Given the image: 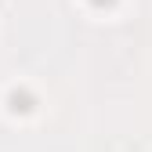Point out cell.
Wrapping results in <instances>:
<instances>
[{
  "label": "cell",
  "mask_w": 152,
  "mask_h": 152,
  "mask_svg": "<svg viewBox=\"0 0 152 152\" xmlns=\"http://www.w3.org/2000/svg\"><path fill=\"white\" fill-rule=\"evenodd\" d=\"M11 102H15V109H22V112L29 109V98H26V94H22V98H18V94H15V98H11Z\"/></svg>",
  "instance_id": "6da1fadb"
},
{
  "label": "cell",
  "mask_w": 152,
  "mask_h": 152,
  "mask_svg": "<svg viewBox=\"0 0 152 152\" xmlns=\"http://www.w3.org/2000/svg\"><path fill=\"white\" fill-rule=\"evenodd\" d=\"M94 4H98V7H112V4H116V0H94Z\"/></svg>",
  "instance_id": "7a4b0ae2"
}]
</instances>
